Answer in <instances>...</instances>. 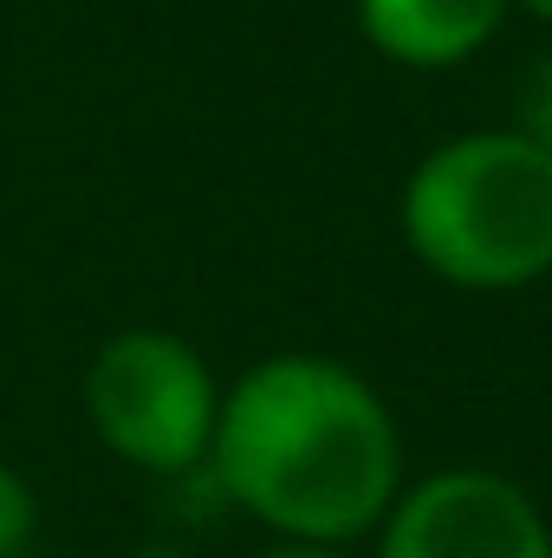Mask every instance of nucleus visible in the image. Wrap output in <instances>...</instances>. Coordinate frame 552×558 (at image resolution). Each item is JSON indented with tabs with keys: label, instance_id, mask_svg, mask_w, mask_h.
<instances>
[{
	"label": "nucleus",
	"instance_id": "obj_1",
	"mask_svg": "<svg viewBox=\"0 0 552 558\" xmlns=\"http://www.w3.org/2000/svg\"><path fill=\"white\" fill-rule=\"evenodd\" d=\"M202 468L274 539L358 546L404 494V428L351 364L279 351L221 390Z\"/></svg>",
	"mask_w": 552,
	"mask_h": 558
},
{
	"label": "nucleus",
	"instance_id": "obj_2",
	"mask_svg": "<svg viewBox=\"0 0 552 558\" xmlns=\"http://www.w3.org/2000/svg\"><path fill=\"white\" fill-rule=\"evenodd\" d=\"M404 247L461 292H520L552 274V156L527 137L461 131L397 195Z\"/></svg>",
	"mask_w": 552,
	"mask_h": 558
},
{
	"label": "nucleus",
	"instance_id": "obj_3",
	"mask_svg": "<svg viewBox=\"0 0 552 558\" xmlns=\"http://www.w3.org/2000/svg\"><path fill=\"white\" fill-rule=\"evenodd\" d=\"M85 416L118 461L143 474H195L215 441L221 384L189 338L131 325L98 344L85 371Z\"/></svg>",
	"mask_w": 552,
	"mask_h": 558
},
{
	"label": "nucleus",
	"instance_id": "obj_4",
	"mask_svg": "<svg viewBox=\"0 0 552 558\" xmlns=\"http://www.w3.org/2000/svg\"><path fill=\"white\" fill-rule=\"evenodd\" d=\"M371 558H552V513L501 468L404 481Z\"/></svg>",
	"mask_w": 552,
	"mask_h": 558
},
{
	"label": "nucleus",
	"instance_id": "obj_5",
	"mask_svg": "<svg viewBox=\"0 0 552 558\" xmlns=\"http://www.w3.org/2000/svg\"><path fill=\"white\" fill-rule=\"evenodd\" d=\"M507 13L514 0H358V26L371 52L410 72H448L475 59Z\"/></svg>",
	"mask_w": 552,
	"mask_h": 558
},
{
	"label": "nucleus",
	"instance_id": "obj_6",
	"mask_svg": "<svg viewBox=\"0 0 552 558\" xmlns=\"http://www.w3.org/2000/svg\"><path fill=\"white\" fill-rule=\"evenodd\" d=\"M507 131L552 156V52H547V59H533V65L514 78V111H507Z\"/></svg>",
	"mask_w": 552,
	"mask_h": 558
},
{
	"label": "nucleus",
	"instance_id": "obj_7",
	"mask_svg": "<svg viewBox=\"0 0 552 558\" xmlns=\"http://www.w3.org/2000/svg\"><path fill=\"white\" fill-rule=\"evenodd\" d=\"M33 526H39V500H33V487H26V474L0 468V558L26 553Z\"/></svg>",
	"mask_w": 552,
	"mask_h": 558
},
{
	"label": "nucleus",
	"instance_id": "obj_8",
	"mask_svg": "<svg viewBox=\"0 0 552 558\" xmlns=\"http://www.w3.org/2000/svg\"><path fill=\"white\" fill-rule=\"evenodd\" d=\"M254 558H358L351 546H319V539H267Z\"/></svg>",
	"mask_w": 552,
	"mask_h": 558
},
{
	"label": "nucleus",
	"instance_id": "obj_9",
	"mask_svg": "<svg viewBox=\"0 0 552 558\" xmlns=\"http://www.w3.org/2000/svg\"><path fill=\"white\" fill-rule=\"evenodd\" d=\"M514 7H527L533 20H547V26H552V0H514Z\"/></svg>",
	"mask_w": 552,
	"mask_h": 558
}]
</instances>
